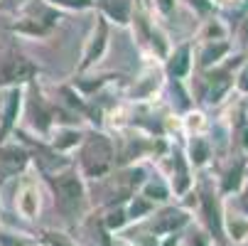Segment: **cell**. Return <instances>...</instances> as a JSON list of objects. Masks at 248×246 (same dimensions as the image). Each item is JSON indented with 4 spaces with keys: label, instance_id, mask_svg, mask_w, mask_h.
<instances>
[{
    "label": "cell",
    "instance_id": "27",
    "mask_svg": "<svg viewBox=\"0 0 248 246\" xmlns=\"http://www.w3.org/2000/svg\"><path fill=\"white\" fill-rule=\"evenodd\" d=\"M236 91L243 94V96H248V59L241 64L238 74H236Z\"/></svg>",
    "mask_w": 248,
    "mask_h": 246
},
{
    "label": "cell",
    "instance_id": "8",
    "mask_svg": "<svg viewBox=\"0 0 248 246\" xmlns=\"http://www.w3.org/2000/svg\"><path fill=\"white\" fill-rule=\"evenodd\" d=\"M189 222V214L185 212V209H180V207H167V209H162V212H157L155 217H153V222H150V231L153 234H172V231H177V229H182L185 224Z\"/></svg>",
    "mask_w": 248,
    "mask_h": 246
},
{
    "label": "cell",
    "instance_id": "16",
    "mask_svg": "<svg viewBox=\"0 0 248 246\" xmlns=\"http://www.w3.org/2000/svg\"><path fill=\"white\" fill-rule=\"evenodd\" d=\"M187 158L194 167H204L211 160V146L204 135H192L189 148H187Z\"/></svg>",
    "mask_w": 248,
    "mask_h": 246
},
{
    "label": "cell",
    "instance_id": "5",
    "mask_svg": "<svg viewBox=\"0 0 248 246\" xmlns=\"http://www.w3.org/2000/svg\"><path fill=\"white\" fill-rule=\"evenodd\" d=\"M108 52V20L106 17H96V25H93V32L84 47V54H81V62H79V72H89L93 69L103 57Z\"/></svg>",
    "mask_w": 248,
    "mask_h": 246
},
{
    "label": "cell",
    "instance_id": "3",
    "mask_svg": "<svg viewBox=\"0 0 248 246\" xmlns=\"http://www.w3.org/2000/svg\"><path fill=\"white\" fill-rule=\"evenodd\" d=\"M40 74V66L30 62L22 54H13L0 64V89H10V86H27L32 79Z\"/></svg>",
    "mask_w": 248,
    "mask_h": 246
},
{
    "label": "cell",
    "instance_id": "14",
    "mask_svg": "<svg viewBox=\"0 0 248 246\" xmlns=\"http://www.w3.org/2000/svg\"><path fill=\"white\" fill-rule=\"evenodd\" d=\"M221 227L226 229V234L236 244L248 239V214L246 212L238 214V212H233V209H226V212L221 214Z\"/></svg>",
    "mask_w": 248,
    "mask_h": 246
},
{
    "label": "cell",
    "instance_id": "28",
    "mask_svg": "<svg viewBox=\"0 0 248 246\" xmlns=\"http://www.w3.org/2000/svg\"><path fill=\"white\" fill-rule=\"evenodd\" d=\"M153 5H155V10L162 17H170L174 13V8H177V0H153Z\"/></svg>",
    "mask_w": 248,
    "mask_h": 246
},
{
    "label": "cell",
    "instance_id": "6",
    "mask_svg": "<svg viewBox=\"0 0 248 246\" xmlns=\"http://www.w3.org/2000/svg\"><path fill=\"white\" fill-rule=\"evenodd\" d=\"M40 207H42V197H40V187L34 185L32 180L22 178L17 192H15V209L22 219H37L40 214Z\"/></svg>",
    "mask_w": 248,
    "mask_h": 246
},
{
    "label": "cell",
    "instance_id": "21",
    "mask_svg": "<svg viewBox=\"0 0 248 246\" xmlns=\"http://www.w3.org/2000/svg\"><path fill=\"white\" fill-rule=\"evenodd\" d=\"M233 86V82L229 79V74H219L217 79L211 77L209 79V91H206V101L209 103H219L224 96H226V91Z\"/></svg>",
    "mask_w": 248,
    "mask_h": 246
},
{
    "label": "cell",
    "instance_id": "26",
    "mask_svg": "<svg viewBox=\"0 0 248 246\" xmlns=\"http://www.w3.org/2000/svg\"><path fill=\"white\" fill-rule=\"evenodd\" d=\"M128 214H125V209H116V212H111L108 217H106V227L108 229H123L128 224Z\"/></svg>",
    "mask_w": 248,
    "mask_h": 246
},
{
    "label": "cell",
    "instance_id": "20",
    "mask_svg": "<svg viewBox=\"0 0 248 246\" xmlns=\"http://www.w3.org/2000/svg\"><path fill=\"white\" fill-rule=\"evenodd\" d=\"M140 195H143L145 199H150L153 204L155 202H167L170 199V185L160 178H150L143 182V187H140Z\"/></svg>",
    "mask_w": 248,
    "mask_h": 246
},
{
    "label": "cell",
    "instance_id": "29",
    "mask_svg": "<svg viewBox=\"0 0 248 246\" xmlns=\"http://www.w3.org/2000/svg\"><path fill=\"white\" fill-rule=\"evenodd\" d=\"M130 244L133 246H157V234H135L133 239H130Z\"/></svg>",
    "mask_w": 248,
    "mask_h": 246
},
{
    "label": "cell",
    "instance_id": "32",
    "mask_svg": "<svg viewBox=\"0 0 248 246\" xmlns=\"http://www.w3.org/2000/svg\"><path fill=\"white\" fill-rule=\"evenodd\" d=\"M241 146L248 153V126H243V131H241Z\"/></svg>",
    "mask_w": 248,
    "mask_h": 246
},
{
    "label": "cell",
    "instance_id": "4",
    "mask_svg": "<svg viewBox=\"0 0 248 246\" xmlns=\"http://www.w3.org/2000/svg\"><path fill=\"white\" fill-rule=\"evenodd\" d=\"M25 114V86H10L5 89V98L0 106V143L17 128L20 116Z\"/></svg>",
    "mask_w": 248,
    "mask_h": 246
},
{
    "label": "cell",
    "instance_id": "7",
    "mask_svg": "<svg viewBox=\"0 0 248 246\" xmlns=\"http://www.w3.org/2000/svg\"><path fill=\"white\" fill-rule=\"evenodd\" d=\"M27 165H30V155H27V150H22L20 146L0 143V180L17 178V175L25 172Z\"/></svg>",
    "mask_w": 248,
    "mask_h": 246
},
{
    "label": "cell",
    "instance_id": "19",
    "mask_svg": "<svg viewBox=\"0 0 248 246\" xmlns=\"http://www.w3.org/2000/svg\"><path fill=\"white\" fill-rule=\"evenodd\" d=\"M202 204H204V214H206V222H209V229L214 231L217 236H221L224 227H221V212L217 209V199L209 190L202 192Z\"/></svg>",
    "mask_w": 248,
    "mask_h": 246
},
{
    "label": "cell",
    "instance_id": "22",
    "mask_svg": "<svg viewBox=\"0 0 248 246\" xmlns=\"http://www.w3.org/2000/svg\"><path fill=\"white\" fill-rule=\"evenodd\" d=\"M199 37H202V42L226 40V37H229V30H226V25H224L221 20L211 17V20H206V22H204V27H202V32H199Z\"/></svg>",
    "mask_w": 248,
    "mask_h": 246
},
{
    "label": "cell",
    "instance_id": "11",
    "mask_svg": "<svg viewBox=\"0 0 248 246\" xmlns=\"http://www.w3.org/2000/svg\"><path fill=\"white\" fill-rule=\"evenodd\" d=\"M25 103H27V98H25ZM27 116H34V118H30V123H32L34 131H40L42 135H49V133H52L54 111L47 106V101H45L40 94H37V101H30V103H27Z\"/></svg>",
    "mask_w": 248,
    "mask_h": 246
},
{
    "label": "cell",
    "instance_id": "12",
    "mask_svg": "<svg viewBox=\"0 0 248 246\" xmlns=\"http://www.w3.org/2000/svg\"><path fill=\"white\" fill-rule=\"evenodd\" d=\"M231 54V42L229 40H214V42H204L199 49V66L202 69H211L221 64V59H226Z\"/></svg>",
    "mask_w": 248,
    "mask_h": 246
},
{
    "label": "cell",
    "instance_id": "31",
    "mask_svg": "<svg viewBox=\"0 0 248 246\" xmlns=\"http://www.w3.org/2000/svg\"><path fill=\"white\" fill-rule=\"evenodd\" d=\"M241 190H243V192H241V209L248 214V185H246V187H241Z\"/></svg>",
    "mask_w": 248,
    "mask_h": 246
},
{
    "label": "cell",
    "instance_id": "33",
    "mask_svg": "<svg viewBox=\"0 0 248 246\" xmlns=\"http://www.w3.org/2000/svg\"><path fill=\"white\" fill-rule=\"evenodd\" d=\"M116 246H128V244H116Z\"/></svg>",
    "mask_w": 248,
    "mask_h": 246
},
{
    "label": "cell",
    "instance_id": "13",
    "mask_svg": "<svg viewBox=\"0 0 248 246\" xmlns=\"http://www.w3.org/2000/svg\"><path fill=\"white\" fill-rule=\"evenodd\" d=\"M84 133L79 128H69V126H59L52 131V148L57 153H72L74 148L81 146Z\"/></svg>",
    "mask_w": 248,
    "mask_h": 246
},
{
    "label": "cell",
    "instance_id": "17",
    "mask_svg": "<svg viewBox=\"0 0 248 246\" xmlns=\"http://www.w3.org/2000/svg\"><path fill=\"white\" fill-rule=\"evenodd\" d=\"M243 175H246V160H238L236 165H231L224 178H221V192L224 195H233V192H241L243 187Z\"/></svg>",
    "mask_w": 248,
    "mask_h": 246
},
{
    "label": "cell",
    "instance_id": "25",
    "mask_svg": "<svg viewBox=\"0 0 248 246\" xmlns=\"http://www.w3.org/2000/svg\"><path fill=\"white\" fill-rule=\"evenodd\" d=\"M185 128L192 133V135H202V131L206 128V118L202 111H189L185 116Z\"/></svg>",
    "mask_w": 248,
    "mask_h": 246
},
{
    "label": "cell",
    "instance_id": "10",
    "mask_svg": "<svg viewBox=\"0 0 248 246\" xmlns=\"http://www.w3.org/2000/svg\"><path fill=\"white\" fill-rule=\"evenodd\" d=\"M101 17L116 22L118 27H128L133 20V0H96Z\"/></svg>",
    "mask_w": 248,
    "mask_h": 246
},
{
    "label": "cell",
    "instance_id": "30",
    "mask_svg": "<svg viewBox=\"0 0 248 246\" xmlns=\"http://www.w3.org/2000/svg\"><path fill=\"white\" fill-rule=\"evenodd\" d=\"M238 37H241V42L248 47V17L241 22V30H238Z\"/></svg>",
    "mask_w": 248,
    "mask_h": 246
},
{
    "label": "cell",
    "instance_id": "2",
    "mask_svg": "<svg viewBox=\"0 0 248 246\" xmlns=\"http://www.w3.org/2000/svg\"><path fill=\"white\" fill-rule=\"evenodd\" d=\"M52 182V192H54V204L59 209V214L64 219H77L84 207H86V187H84V180L79 178L77 172L66 170V172H59L54 178H49Z\"/></svg>",
    "mask_w": 248,
    "mask_h": 246
},
{
    "label": "cell",
    "instance_id": "34",
    "mask_svg": "<svg viewBox=\"0 0 248 246\" xmlns=\"http://www.w3.org/2000/svg\"><path fill=\"white\" fill-rule=\"evenodd\" d=\"M246 172H248V163H246Z\"/></svg>",
    "mask_w": 248,
    "mask_h": 246
},
{
    "label": "cell",
    "instance_id": "15",
    "mask_svg": "<svg viewBox=\"0 0 248 246\" xmlns=\"http://www.w3.org/2000/svg\"><path fill=\"white\" fill-rule=\"evenodd\" d=\"M160 86H162V79H160V74L155 72V69H148V72L140 77L135 84H133V89H130V96L133 98H150L155 91H160Z\"/></svg>",
    "mask_w": 248,
    "mask_h": 246
},
{
    "label": "cell",
    "instance_id": "18",
    "mask_svg": "<svg viewBox=\"0 0 248 246\" xmlns=\"http://www.w3.org/2000/svg\"><path fill=\"white\" fill-rule=\"evenodd\" d=\"M174 172H172V180H170V187L174 190V195H187L189 187H192V180H189V170L182 160V155H174Z\"/></svg>",
    "mask_w": 248,
    "mask_h": 246
},
{
    "label": "cell",
    "instance_id": "23",
    "mask_svg": "<svg viewBox=\"0 0 248 246\" xmlns=\"http://www.w3.org/2000/svg\"><path fill=\"white\" fill-rule=\"evenodd\" d=\"M153 212V202L150 199H145L143 195H135L133 199H130V204H128V209H125V214H128V219L133 222H138V219H143V217H148Z\"/></svg>",
    "mask_w": 248,
    "mask_h": 246
},
{
    "label": "cell",
    "instance_id": "1",
    "mask_svg": "<svg viewBox=\"0 0 248 246\" xmlns=\"http://www.w3.org/2000/svg\"><path fill=\"white\" fill-rule=\"evenodd\" d=\"M113 158H116V150H113V140L108 135H103L98 131L84 135L81 150H79V165L86 178H103L106 172H111Z\"/></svg>",
    "mask_w": 248,
    "mask_h": 246
},
{
    "label": "cell",
    "instance_id": "9",
    "mask_svg": "<svg viewBox=\"0 0 248 246\" xmlns=\"http://www.w3.org/2000/svg\"><path fill=\"white\" fill-rule=\"evenodd\" d=\"M192 57H194V54H192V45H189V42L174 47V49L167 54V64H165L167 77L174 79V82L185 79V77L192 72Z\"/></svg>",
    "mask_w": 248,
    "mask_h": 246
},
{
    "label": "cell",
    "instance_id": "24",
    "mask_svg": "<svg viewBox=\"0 0 248 246\" xmlns=\"http://www.w3.org/2000/svg\"><path fill=\"white\" fill-rule=\"evenodd\" d=\"M52 8H64V10H77V13H84V10H93L96 8V0H45Z\"/></svg>",
    "mask_w": 248,
    "mask_h": 246
}]
</instances>
